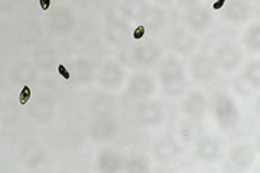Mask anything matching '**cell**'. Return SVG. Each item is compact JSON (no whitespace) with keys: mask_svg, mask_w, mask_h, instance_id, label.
Wrapping results in <instances>:
<instances>
[{"mask_svg":"<svg viewBox=\"0 0 260 173\" xmlns=\"http://www.w3.org/2000/svg\"><path fill=\"white\" fill-rule=\"evenodd\" d=\"M29 98H30V90H29V86H23L22 92H20V104H26Z\"/></svg>","mask_w":260,"mask_h":173,"instance_id":"obj_1","label":"cell"},{"mask_svg":"<svg viewBox=\"0 0 260 173\" xmlns=\"http://www.w3.org/2000/svg\"><path fill=\"white\" fill-rule=\"evenodd\" d=\"M145 35V27L143 26H137L135 30V33H133V38L135 39H140L142 36Z\"/></svg>","mask_w":260,"mask_h":173,"instance_id":"obj_2","label":"cell"},{"mask_svg":"<svg viewBox=\"0 0 260 173\" xmlns=\"http://www.w3.org/2000/svg\"><path fill=\"white\" fill-rule=\"evenodd\" d=\"M58 72H59V74H61L62 77H64L65 79H69V78H71L69 72H68L67 69H65V67H62V65H59V67H58Z\"/></svg>","mask_w":260,"mask_h":173,"instance_id":"obj_3","label":"cell"},{"mask_svg":"<svg viewBox=\"0 0 260 173\" xmlns=\"http://www.w3.org/2000/svg\"><path fill=\"white\" fill-rule=\"evenodd\" d=\"M39 2H41L42 10H48V9H49V4H51V0H39Z\"/></svg>","mask_w":260,"mask_h":173,"instance_id":"obj_4","label":"cell"},{"mask_svg":"<svg viewBox=\"0 0 260 173\" xmlns=\"http://www.w3.org/2000/svg\"><path fill=\"white\" fill-rule=\"evenodd\" d=\"M224 2H226V0H218V2H215L212 7H214L215 10H217V9H221V7H222V4H224Z\"/></svg>","mask_w":260,"mask_h":173,"instance_id":"obj_5","label":"cell"}]
</instances>
